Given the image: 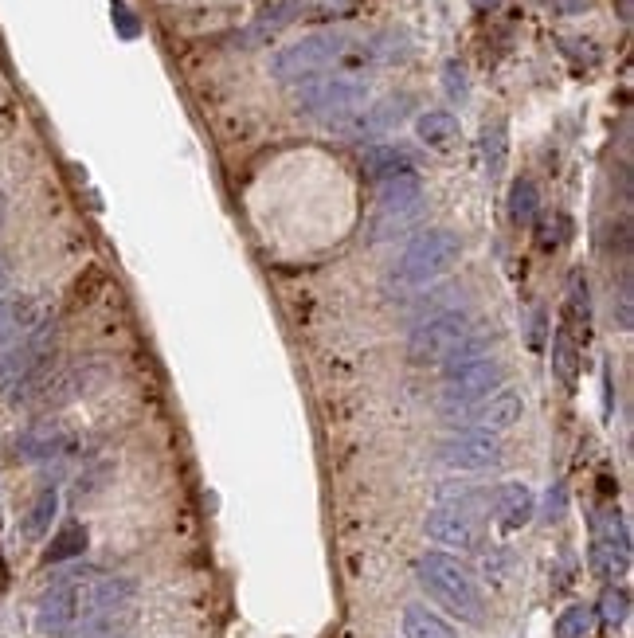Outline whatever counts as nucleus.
I'll use <instances>...</instances> for the list:
<instances>
[{
    "mask_svg": "<svg viewBox=\"0 0 634 638\" xmlns=\"http://www.w3.org/2000/svg\"><path fill=\"white\" fill-rule=\"evenodd\" d=\"M415 576L423 584V592L431 595L439 607H447L454 619L478 627L486 619V599L474 580V572L466 564H458L447 552H423L415 564Z\"/></svg>",
    "mask_w": 634,
    "mask_h": 638,
    "instance_id": "f257e3e1",
    "label": "nucleus"
},
{
    "mask_svg": "<svg viewBox=\"0 0 634 638\" xmlns=\"http://www.w3.org/2000/svg\"><path fill=\"white\" fill-rule=\"evenodd\" d=\"M294 106H298V114L317 118V122L337 130L368 106V83L357 75H317L310 83H298Z\"/></svg>",
    "mask_w": 634,
    "mask_h": 638,
    "instance_id": "f03ea898",
    "label": "nucleus"
},
{
    "mask_svg": "<svg viewBox=\"0 0 634 638\" xmlns=\"http://www.w3.org/2000/svg\"><path fill=\"white\" fill-rule=\"evenodd\" d=\"M498 384H505V376L490 353H458L451 361H443V408L439 411L458 423L462 411L486 400Z\"/></svg>",
    "mask_w": 634,
    "mask_h": 638,
    "instance_id": "7ed1b4c3",
    "label": "nucleus"
},
{
    "mask_svg": "<svg viewBox=\"0 0 634 638\" xmlns=\"http://www.w3.org/2000/svg\"><path fill=\"white\" fill-rule=\"evenodd\" d=\"M349 51V36L345 32H314V36H302L298 44L274 51L271 59V75L278 83H310L317 75H325L341 55Z\"/></svg>",
    "mask_w": 634,
    "mask_h": 638,
    "instance_id": "20e7f679",
    "label": "nucleus"
},
{
    "mask_svg": "<svg viewBox=\"0 0 634 638\" xmlns=\"http://www.w3.org/2000/svg\"><path fill=\"white\" fill-rule=\"evenodd\" d=\"M462 255V243L458 235L447 228H431V231H419L404 247L400 263H396V282L400 286H427L435 278L451 271Z\"/></svg>",
    "mask_w": 634,
    "mask_h": 638,
    "instance_id": "39448f33",
    "label": "nucleus"
},
{
    "mask_svg": "<svg viewBox=\"0 0 634 638\" xmlns=\"http://www.w3.org/2000/svg\"><path fill=\"white\" fill-rule=\"evenodd\" d=\"M470 333H474V321L466 310H443L423 325H415L408 341V357L415 365H443Z\"/></svg>",
    "mask_w": 634,
    "mask_h": 638,
    "instance_id": "423d86ee",
    "label": "nucleus"
},
{
    "mask_svg": "<svg viewBox=\"0 0 634 638\" xmlns=\"http://www.w3.org/2000/svg\"><path fill=\"white\" fill-rule=\"evenodd\" d=\"M505 455L498 435L490 431H454L447 439L435 443V458L451 470H462V474H482V470H494Z\"/></svg>",
    "mask_w": 634,
    "mask_h": 638,
    "instance_id": "0eeeda50",
    "label": "nucleus"
},
{
    "mask_svg": "<svg viewBox=\"0 0 634 638\" xmlns=\"http://www.w3.org/2000/svg\"><path fill=\"white\" fill-rule=\"evenodd\" d=\"M83 580H87V576H83ZM83 580H79V576H67V580L51 584V588L40 595L36 623H40L44 635H67V631L79 623V615H83V607H79V584H83Z\"/></svg>",
    "mask_w": 634,
    "mask_h": 638,
    "instance_id": "6e6552de",
    "label": "nucleus"
},
{
    "mask_svg": "<svg viewBox=\"0 0 634 638\" xmlns=\"http://www.w3.org/2000/svg\"><path fill=\"white\" fill-rule=\"evenodd\" d=\"M525 415V396H521V388H513V384H498L486 400H478L470 411H462L458 415V423H474L478 431H509L517 419Z\"/></svg>",
    "mask_w": 634,
    "mask_h": 638,
    "instance_id": "1a4fd4ad",
    "label": "nucleus"
},
{
    "mask_svg": "<svg viewBox=\"0 0 634 638\" xmlns=\"http://www.w3.org/2000/svg\"><path fill=\"white\" fill-rule=\"evenodd\" d=\"M591 568L603 580H615V576H623L631 568V533H627L619 513L599 525V537L591 545Z\"/></svg>",
    "mask_w": 634,
    "mask_h": 638,
    "instance_id": "9d476101",
    "label": "nucleus"
},
{
    "mask_svg": "<svg viewBox=\"0 0 634 638\" xmlns=\"http://www.w3.org/2000/svg\"><path fill=\"white\" fill-rule=\"evenodd\" d=\"M423 533L435 541L439 548H451V552H474L482 545V533H478V521L470 513H458L447 505H435L423 521Z\"/></svg>",
    "mask_w": 634,
    "mask_h": 638,
    "instance_id": "9b49d317",
    "label": "nucleus"
},
{
    "mask_svg": "<svg viewBox=\"0 0 634 638\" xmlns=\"http://www.w3.org/2000/svg\"><path fill=\"white\" fill-rule=\"evenodd\" d=\"M411 110V98L408 94H396V98H384V102H376V106H364L361 114H353L345 126H337L345 137H353V141H372V137H384L392 134L404 118H408Z\"/></svg>",
    "mask_w": 634,
    "mask_h": 638,
    "instance_id": "f8f14e48",
    "label": "nucleus"
},
{
    "mask_svg": "<svg viewBox=\"0 0 634 638\" xmlns=\"http://www.w3.org/2000/svg\"><path fill=\"white\" fill-rule=\"evenodd\" d=\"M47 310L36 298H8L0 302V349L12 345V341H24L28 333L44 329Z\"/></svg>",
    "mask_w": 634,
    "mask_h": 638,
    "instance_id": "ddd939ff",
    "label": "nucleus"
},
{
    "mask_svg": "<svg viewBox=\"0 0 634 638\" xmlns=\"http://www.w3.org/2000/svg\"><path fill=\"white\" fill-rule=\"evenodd\" d=\"M533 513H537V498H533V490L525 482H505V486L494 490V517L501 521L505 533L525 529L533 521Z\"/></svg>",
    "mask_w": 634,
    "mask_h": 638,
    "instance_id": "4468645a",
    "label": "nucleus"
},
{
    "mask_svg": "<svg viewBox=\"0 0 634 638\" xmlns=\"http://www.w3.org/2000/svg\"><path fill=\"white\" fill-rule=\"evenodd\" d=\"M71 451V435L59 423H36L16 439V455L24 462H51Z\"/></svg>",
    "mask_w": 634,
    "mask_h": 638,
    "instance_id": "2eb2a0df",
    "label": "nucleus"
},
{
    "mask_svg": "<svg viewBox=\"0 0 634 638\" xmlns=\"http://www.w3.org/2000/svg\"><path fill=\"white\" fill-rule=\"evenodd\" d=\"M415 153H411L408 145H392V141H384V145H368L364 149V169H368V177H376V181H388V177H404V173H415Z\"/></svg>",
    "mask_w": 634,
    "mask_h": 638,
    "instance_id": "dca6fc26",
    "label": "nucleus"
},
{
    "mask_svg": "<svg viewBox=\"0 0 634 638\" xmlns=\"http://www.w3.org/2000/svg\"><path fill=\"white\" fill-rule=\"evenodd\" d=\"M560 329L576 341H588L591 333V294H588V278L584 274H572L568 282V298H564V321Z\"/></svg>",
    "mask_w": 634,
    "mask_h": 638,
    "instance_id": "f3484780",
    "label": "nucleus"
},
{
    "mask_svg": "<svg viewBox=\"0 0 634 638\" xmlns=\"http://www.w3.org/2000/svg\"><path fill=\"white\" fill-rule=\"evenodd\" d=\"M380 212H411V208H423V184L415 173L404 177H388L380 181Z\"/></svg>",
    "mask_w": 634,
    "mask_h": 638,
    "instance_id": "a211bd4d",
    "label": "nucleus"
},
{
    "mask_svg": "<svg viewBox=\"0 0 634 638\" xmlns=\"http://www.w3.org/2000/svg\"><path fill=\"white\" fill-rule=\"evenodd\" d=\"M435 502L474 517V513H486V509H494V494H486L482 486H458V482H443V486L435 490Z\"/></svg>",
    "mask_w": 634,
    "mask_h": 638,
    "instance_id": "6ab92c4d",
    "label": "nucleus"
},
{
    "mask_svg": "<svg viewBox=\"0 0 634 638\" xmlns=\"http://www.w3.org/2000/svg\"><path fill=\"white\" fill-rule=\"evenodd\" d=\"M415 134L431 149H451L454 137H458V118L447 110H427V114L415 118Z\"/></svg>",
    "mask_w": 634,
    "mask_h": 638,
    "instance_id": "aec40b11",
    "label": "nucleus"
},
{
    "mask_svg": "<svg viewBox=\"0 0 634 638\" xmlns=\"http://www.w3.org/2000/svg\"><path fill=\"white\" fill-rule=\"evenodd\" d=\"M404 638H458V635H454V627L443 615H435L423 603H411V607H404Z\"/></svg>",
    "mask_w": 634,
    "mask_h": 638,
    "instance_id": "412c9836",
    "label": "nucleus"
},
{
    "mask_svg": "<svg viewBox=\"0 0 634 638\" xmlns=\"http://www.w3.org/2000/svg\"><path fill=\"white\" fill-rule=\"evenodd\" d=\"M552 372L564 388H576L580 380V341L568 337L564 329H556V341H552Z\"/></svg>",
    "mask_w": 634,
    "mask_h": 638,
    "instance_id": "4be33fe9",
    "label": "nucleus"
},
{
    "mask_svg": "<svg viewBox=\"0 0 634 638\" xmlns=\"http://www.w3.org/2000/svg\"><path fill=\"white\" fill-rule=\"evenodd\" d=\"M298 12H302V0H278L251 24V32L243 40H271V36H278L282 28H290L298 20Z\"/></svg>",
    "mask_w": 634,
    "mask_h": 638,
    "instance_id": "5701e85b",
    "label": "nucleus"
},
{
    "mask_svg": "<svg viewBox=\"0 0 634 638\" xmlns=\"http://www.w3.org/2000/svg\"><path fill=\"white\" fill-rule=\"evenodd\" d=\"M91 545V537H87V529L83 525H67L63 533H55V541L47 545L44 552V564H67V560H75V556H83Z\"/></svg>",
    "mask_w": 634,
    "mask_h": 638,
    "instance_id": "b1692460",
    "label": "nucleus"
},
{
    "mask_svg": "<svg viewBox=\"0 0 634 638\" xmlns=\"http://www.w3.org/2000/svg\"><path fill=\"white\" fill-rule=\"evenodd\" d=\"M55 513H59V490H44L32 509H28V517H24V537L28 541H40L51 533V521H55Z\"/></svg>",
    "mask_w": 634,
    "mask_h": 638,
    "instance_id": "393cba45",
    "label": "nucleus"
},
{
    "mask_svg": "<svg viewBox=\"0 0 634 638\" xmlns=\"http://www.w3.org/2000/svg\"><path fill=\"white\" fill-rule=\"evenodd\" d=\"M482 161H486L490 177L505 173V161H509V130H505V122H494V126L482 130Z\"/></svg>",
    "mask_w": 634,
    "mask_h": 638,
    "instance_id": "a878e982",
    "label": "nucleus"
},
{
    "mask_svg": "<svg viewBox=\"0 0 634 638\" xmlns=\"http://www.w3.org/2000/svg\"><path fill=\"white\" fill-rule=\"evenodd\" d=\"M537 208H541V192H537V184L529 181V177L513 181V188H509V220H513V224H533Z\"/></svg>",
    "mask_w": 634,
    "mask_h": 638,
    "instance_id": "bb28decb",
    "label": "nucleus"
},
{
    "mask_svg": "<svg viewBox=\"0 0 634 638\" xmlns=\"http://www.w3.org/2000/svg\"><path fill=\"white\" fill-rule=\"evenodd\" d=\"M591 627H595V611L584 607V603H576V607H568L556 619V638H584L591 635Z\"/></svg>",
    "mask_w": 634,
    "mask_h": 638,
    "instance_id": "cd10ccee",
    "label": "nucleus"
},
{
    "mask_svg": "<svg viewBox=\"0 0 634 638\" xmlns=\"http://www.w3.org/2000/svg\"><path fill=\"white\" fill-rule=\"evenodd\" d=\"M599 615L611 623V627H623L631 619V592L627 588H607L599 599Z\"/></svg>",
    "mask_w": 634,
    "mask_h": 638,
    "instance_id": "c85d7f7f",
    "label": "nucleus"
},
{
    "mask_svg": "<svg viewBox=\"0 0 634 638\" xmlns=\"http://www.w3.org/2000/svg\"><path fill=\"white\" fill-rule=\"evenodd\" d=\"M443 87H447V94H451V98H458V102L470 94V83H466V67H462V63H454V59H451V63L443 67Z\"/></svg>",
    "mask_w": 634,
    "mask_h": 638,
    "instance_id": "c756f323",
    "label": "nucleus"
},
{
    "mask_svg": "<svg viewBox=\"0 0 634 638\" xmlns=\"http://www.w3.org/2000/svg\"><path fill=\"white\" fill-rule=\"evenodd\" d=\"M615 310H619V325L631 333L634 329V306H631V274H623V286H619V302H615Z\"/></svg>",
    "mask_w": 634,
    "mask_h": 638,
    "instance_id": "7c9ffc66",
    "label": "nucleus"
},
{
    "mask_svg": "<svg viewBox=\"0 0 634 638\" xmlns=\"http://www.w3.org/2000/svg\"><path fill=\"white\" fill-rule=\"evenodd\" d=\"M114 20H118V32H122L126 40H134V36H137V20H134V12L122 4V0H114Z\"/></svg>",
    "mask_w": 634,
    "mask_h": 638,
    "instance_id": "2f4dec72",
    "label": "nucleus"
},
{
    "mask_svg": "<svg viewBox=\"0 0 634 638\" xmlns=\"http://www.w3.org/2000/svg\"><path fill=\"white\" fill-rule=\"evenodd\" d=\"M482 564H486V576H490V580H505V572H509V552H505V548H501V552H490Z\"/></svg>",
    "mask_w": 634,
    "mask_h": 638,
    "instance_id": "473e14b6",
    "label": "nucleus"
},
{
    "mask_svg": "<svg viewBox=\"0 0 634 638\" xmlns=\"http://www.w3.org/2000/svg\"><path fill=\"white\" fill-rule=\"evenodd\" d=\"M564 505H568V494H564V486H552V490H548V502H544V513H548V521H556V517L564 513Z\"/></svg>",
    "mask_w": 634,
    "mask_h": 638,
    "instance_id": "72a5a7b5",
    "label": "nucleus"
},
{
    "mask_svg": "<svg viewBox=\"0 0 634 638\" xmlns=\"http://www.w3.org/2000/svg\"><path fill=\"white\" fill-rule=\"evenodd\" d=\"M552 4H556L560 12H584L591 0H552Z\"/></svg>",
    "mask_w": 634,
    "mask_h": 638,
    "instance_id": "f704fd0d",
    "label": "nucleus"
},
{
    "mask_svg": "<svg viewBox=\"0 0 634 638\" xmlns=\"http://www.w3.org/2000/svg\"><path fill=\"white\" fill-rule=\"evenodd\" d=\"M619 16H623V20H631V0H619Z\"/></svg>",
    "mask_w": 634,
    "mask_h": 638,
    "instance_id": "c9c22d12",
    "label": "nucleus"
},
{
    "mask_svg": "<svg viewBox=\"0 0 634 638\" xmlns=\"http://www.w3.org/2000/svg\"><path fill=\"white\" fill-rule=\"evenodd\" d=\"M474 4H478V8H486V4H494V0H474Z\"/></svg>",
    "mask_w": 634,
    "mask_h": 638,
    "instance_id": "e433bc0d",
    "label": "nucleus"
}]
</instances>
